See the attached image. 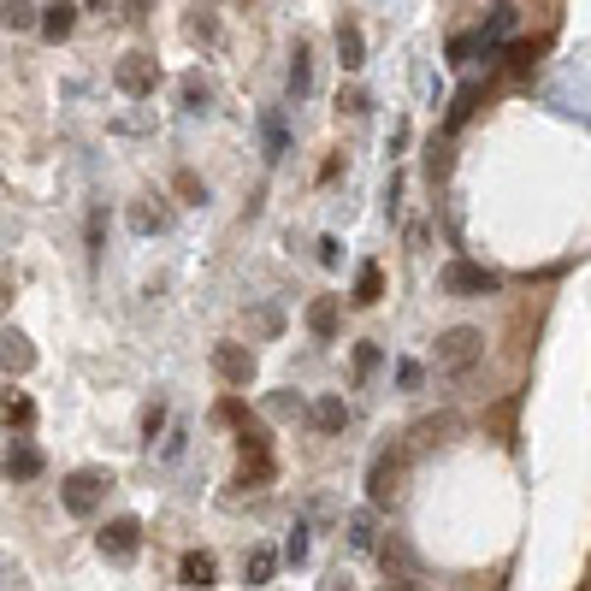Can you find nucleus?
<instances>
[{"label":"nucleus","instance_id":"nucleus-5","mask_svg":"<svg viewBox=\"0 0 591 591\" xmlns=\"http://www.w3.org/2000/svg\"><path fill=\"white\" fill-rule=\"evenodd\" d=\"M444 290H456V296H485V290H497V278L473 261H450L444 266Z\"/></svg>","mask_w":591,"mask_h":591},{"label":"nucleus","instance_id":"nucleus-14","mask_svg":"<svg viewBox=\"0 0 591 591\" xmlns=\"http://www.w3.org/2000/svg\"><path fill=\"white\" fill-rule=\"evenodd\" d=\"M337 60H343V71L361 66V30L355 24H337Z\"/></svg>","mask_w":591,"mask_h":591},{"label":"nucleus","instance_id":"nucleus-24","mask_svg":"<svg viewBox=\"0 0 591 591\" xmlns=\"http://www.w3.org/2000/svg\"><path fill=\"white\" fill-rule=\"evenodd\" d=\"M290 89L308 95V54H302V48H296V66H290Z\"/></svg>","mask_w":591,"mask_h":591},{"label":"nucleus","instance_id":"nucleus-16","mask_svg":"<svg viewBox=\"0 0 591 591\" xmlns=\"http://www.w3.org/2000/svg\"><path fill=\"white\" fill-rule=\"evenodd\" d=\"M272 568H278V556H272V550H255V556L243 562V580H249V586H266V580H272Z\"/></svg>","mask_w":591,"mask_h":591},{"label":"nucleus","instance_id":"nucleus-22","mask_svg":"<svg viewBox=\"0 0 591 591\" xmlns=\"http://www.w3.org/2000/svg\"><path fill=\"white\" fill-rule=\"evenodd\" d=\"M515 18H521L515 6H497V12H491V24H485V36H503V30H515Z\"/></svg>","mask_w":591,"mask_h":591},{"label":"nucleus","instance_id":"nucleus-2","mask_svg":"<svg viewBox=\"0 0 591 591\" xmlns=\"http://www.w3.org/2000/svg\"><path fill=\"white\" fill-rule=\"evenodd\" d=\"M479 349H485V337H479L473 326H450V331H438V361H444V367H456V373L479 361Z\"/></svg>","mask_w":591,"mask_h":591},{"label":"nucleus","instance_id":"nucleus-1","mask_svg":"<svg viewBox=\"0 0 591 591\" xmlns=\"http://www.w3.org/2000/svg\"><path fill=\"white\" fill-rule=\"evenodd\" d=\"M107 491H113V473H107V467H77V473H66V509L71 515H95Z\"/></svg>","mask_w":591,"mask_h":591},{"label":"nucleus","instance_id":"nucleus-25","mask_svg":"<svg viewBox=\"0 0 591 591\" xmlns=\"http://www.w3.org/2000/svg\"><path fill=\"white\" fill-rule=\"evenodd\" d=\"M190 36H201V42L213 36V12H190Z\"/></svg>","mask_w":591,"mask_h":591},{"label":"nucleus","instance_id":"nucleus-19","mask_svg":"<svg viewBox=\"0 0 591 591\" xmlns=\"http://www.w3.org/2000/svg\"><path fill=\"white\" fill-rule=\"evenodd\" d=\"M6 420H12V426H30V420H36V408H30V396H6Z\"/></svg>","mask_w":591,"mask_h":591},{"label":"nucleus","instance_id":"nucleus-27","mask_svg":"<svg viewBox=\"0 0 591 591\" xmlns=\"http://www.w3.org/2000/svg\"><path fill=\"white\" fill-rule=\"evenodd\" d=\"M326 591H349V580H326Z\"/></svg>","mask_w":591,"mask_h":591},{"label":"nucleus","instance_id":"nucleus-26","mask_svg":"<svg viewBox=\"0 0 591 591\" xmlns=\"http://www.w3.org/2000/svg\"><path fill=\"white\" fill-rule=\"evenodd\" d=\"M379 591H432V586H420V580H385Z\"/></svg>","mask_w":591,"mask_h":591},{"label":"nucleus","instance_id":"nucleus-10","mask_svg":"<svg viewBox=\"0 0 591 591\" xmlns=\"http://www.w3.org/2000/svg\"><path fill=\"white\" fill-rule=\"evenodd\" d=\"M36 18H42V36H48V42H66L71 24H77V6H48V12H36Z\"/></svg>","mask_w":591,"mask_h":591},{"label":"nucleus","instance_id":"nucleus-20","mask_svg":"<svg viewBox=\"0 0 591 591\" xmlns=\"http://www.w3.org/2000/svg\"><path fill=\"white\" fill-rule=\"evenodd\" d=\"M237 444H243V461H249V456L261 461L266 456V426H243V438H237Z\"/></svg>","mask_w":591,"mask_h":591},{"label":"nucleus","instance_id":"nucleus-21","mask_svg":"<svg viewBox=\"0 0 591 591\" xmlns=\"http://www.w3.org/2000/svg\"><path fill=\"white\" fill-rule=\"evenodd\" d=\"M0 24L6 30H24V24H36V6H0Z\"/></svg>","mask_w":591,"mask_h":591},{"label":"nucleus","instance_id":"nucleus-8","mask_svg":"<svg viewBox=\"0 0 591 591\" xmlns=\"http://www.w3.org/2000/svg\"><path fill=\"white\" fill-rule=\"evenodd\" d=\"M178 574H184V586H190V591H201V586H213V574H219V568H213V556H207V550H190V556L178 562Z\"/></svg>","mask_w":591,"mask_h":591},{"label":"nucleus","instance_id":"nucleus-12","mask_svg":"<svg viewBox=\"0 0 591 591\" xmlns=\"http://www.w3.org/2000/svg\"><path fill=\"white\" fill-rule=\"evenodd\" d=\"M343 420H349L343 396H320V402H314V426H320V432H343Z\"/></svg>","mask_w":591,"mask_h":591},{"label":"nucleus","instance_id":"nucleus-11","mask_svg":"<svg viewBox=\"0 0 591 591\" xmlns=\"http://www.w3.org/2000/svg\"><path fill=\"white\" fill-rule=\"evenodd\" d=\"M0 361H6V367H12V373H30V367H36V349H30V343H24V337H18V331H12V337H6V343H0Z\"/></svg>","mask_w":591,"mask_h":591},{"label":"nucleus","instance_id":"nucleus-13","mask_svg":"<svg viewBox=\"0 0 591 591\" xmlns=\"http://www.w3.org/2000/svg\"><path fill=\"white\" fill-rule=\"evenodd\" d=\"M379 290H385V272H379V266H361V278H355V308H373Z\"/></svg>","mask_w":591,"mask_h":591},{"label":"nucleus","instance_id":"nucleus-4","mask_svg":"<svg viewBox=\"0 0 591 591\" xmlns=\"http://www.w3.org/2000/svg\"><path fill=\"white\" fill-rule=\"evenodd\" d=\"M136 544H142V521H136V515H119V521L101 526V556H113V562H131Z\"/></svg>","mask_w":591,"mask_h":591},{"label":"nucleus","instance_id":"nucleus-7","mask_svg":"<svg viewBox=\"0 0 591 591\" xmlns=\"http://www.w3.org/2000/svg\"><path fill=\"white\" fill-rule=\"evenodd\" d=\"M113 77H119V89H125V95H154V83H160V71H154L148 54H125Z\"/></svg>","mask_w":591,"mask_h":591},{"label":"nucleus","instance_id":"nucleus-9","mask_svg":"<svg viewBox=\"0 0 591 591\" xmlns=\"http://www.w3.org/2000/svg\"><path fill=\"white\" fill-rule=\"evenodd\" d=\"M6 473H12V479H36V473H42V450H36V444H12V450H6Z\"/></svg>","mask_w":591,"mask_h":591},{"label":"nucleus","instance_id":"nucleus-15","mask_svg":"<svg viewBox=\"0 0 591 591\" xmlns=\"http://www.w3.org/2000/svg\"><path fill=\"white\" fill-rule=\"evenodd\" d=\"M308 326H314V337H331V331H337V302H331V296H320V302L308 308Z\"/></svg>","mask_w":591,"mask_h":591},{"label":"nucleus","instance_id":"nucleus-18","mask_svg":"<svg viewBox=\"0 0 591 591\" xmlns=\"http://www.w3.org/2000/svg\"><path fill=\"white\" fill-rule=\"evenodd\" d=\"M349 544L355 550H373V515H349Z\"/></svg>","mask_w":591,"mask_h":591},{"label":"nucleus","instance_id":"nucleus-23","mask_svg":"<svg viewBox=\"0 0 591 591\" xmlns=\"http://www.w3.org/2000/svg\"><path fill=\"white\" fill-rule=\"evenodd\" d=\"M261 479H272V456H261V461H243V485H261Z\"/></svg>","mask_w":591,"mask_h":591},{"label":"nucleus","instance_id":"nucleus-17","mask_svg":"<svg viewBox=\"0 0 591 591\" xmlns=\"http://www.w3.org/2000/svg\"><path fill=\"white\" fill-rule=\"evenodd\" d=\"M473 107H479V83H467L456 101H450V119H444V125H450V131H456V125H467V113H473Z\"/></svg>","mask_w":591,"mask_h":591},{"label":"nucleus","instance_id":"nucleus-3","mask_svg":"<svg viewBox=\"0 0 591 591\" xmlns=\"http://www.w3.org/2000/svg\"><path fill=\"white\" fill-rule=\"evenodd\" d=\"M396 485H402V456L385 450V456L373 461V473H367V503L373 509H391L396 503Z\"/></svg>","mask_w":591,"mask_h":591},{"label":"nucleus","instance_id":"nucleus-6","mask_svg":"<svg viewBox=\"0 0 591 591\" xmlns=\"http://www.w3.org/2000/svg\"><path fill=\"white\" fill-rule=\"evenodd\" d=\"M213 367H219L225 385H249V379H255V355H249L243 343H219V349H213Z\"/></svg>","mask_w":591,"mask_h":591}]
</instances>
